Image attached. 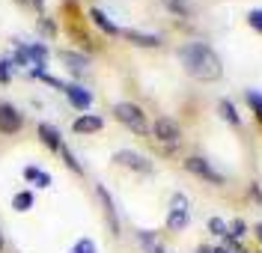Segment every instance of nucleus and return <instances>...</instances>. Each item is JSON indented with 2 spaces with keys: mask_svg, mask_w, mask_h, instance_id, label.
<instances>
[{
  "mask_svg": "<svg viewBox=\"0 0 262 253\" xmlns=\"http://www.w3.org/2000/svg\"><path fill=\"white\" fill-rule=\"evenodd\" d=\"M179 63L182 68L196 78V81H217L224 75V63L206 42H188L179 48Z\"/></svg>",
  "mask_w": 262,
  "mask_h": 253,
  "instance_id": "1",
  "label": "nucleus"
},
{
  "mask_svg": "<svg viewBox=\"0 0 262 253\" xmlns=\"http://www.w3.org/2000/svg\"><path fill=\"white\" fill-rule=\"evenodd\" d=\"M114 117H116V122H122V125H125L128 131H134V134H149V131H152V125H149L143 107L134 104V101H116Z\"/></svg>",
  "mask_w": 262,
  "mask_h": 253,
  "instance_id": "2",
  "label": "nucleus"
},
{
  "mask_svg": "<svg viewBox=\"0 0 262 253\" xmlns=\"http://www.w3.org/2000/svg\"><path fill=\"white\" fill-rule=\"evenodd\" d=\"M191 223V202L185 194H173L170 197V205H167V229L170 233H182L185 226Z\"/></svg>",
  "mask_w": 262,
  "mask_h": 253,
  "instance_id": "3",
  "label": "nucleus"
},
{
  "mask_svg": "<svg viewBox=\"0 0 262 253\" xmlns=\"http://www.w3.org/2000/svg\"><path fill=\"white\" fill-rule=\"evenodd\" d=\"M152 134H155V140L158 143H164V146H170V149H176L182 143V128L176 119L170 117H158L155 122H152Z\"/></svg>",
  "mask_w": 262,
  "mask_h": 253,
  "instance_id": "4",
  "label": "nucleus"
},
{
  "mask_svg": "<svg viewBox=\"0 0 262 253\" xmlns=\"http://www.w3.org/2000/svg\"><path fill=\"white\" fill-rule=\"evenodd\" d=\"M114 164H119V167H125V170H134V173H143V176L155 173V164L149 161L146 155H140V152H134V149L114 152Z\"/></svg>",
  "mask_w": 262,
  "mask_h": 253,
  "instance_id": "5",
  "label": "nucleus"
},
{
  "mask_svg": "<svg viewBox=\"0 0 262 253\" xmlns=\"http://www.w3.org/2000/svg\"><path fill=\"white\" fill-rule=\"evenodd\" d=\"M185 170L196 176V179H203V182H212V185H224V176L217 173V170L203 158V155H191V158H185Z\"/></svg>",
  "mask_w": 262,
  "mask_h": 253,
  "instance_id": "6",
  "label": "nucleus"
},
{
  "mask_svg": "<svg viewBox=\"0 0 262 253\" xmlns=\"http://www.w3.org/2000/svg\"><path fill=\"white\" fill-rule=\"evenodd\" d=\"M21 128H24V113L15 104L0 101V134H18Z\"/></svg>",
  "mask_w": 262,
  "mask_h": 253,
  "instance_id": "7",
  "label": "nucleus"
},
{
  "mask_svg": "<svg viewBox=\"0 0 262 253\" xmlns=\"http://www.w3.org/2000/svg\"><path fill=\"white\" fill-rule=\"evenodd\" d=\"M60 63H63L75 78H83L86 72H90V57L83 54V51H72V48H63L60 51Z\"/></svg>",
  "mask_w": 262,
  "mask_h": 253,
  "instance_id": "8",
  "label": "nucleus"
},
{
  "mask_svg": "<svg viewBox=\"0 0 262 253\" xmlns=\"http://www.w3.org/2000/svg\"><path fill=\"white\" fill-rule=\"evenodd\" d=\"M96 197L101 202V212H104V220H107V229L111 236H119V218H116V205H114V197L104 185H96Z\"/></svg>",
  "mask_w": 262,
  "mask_h": 253,
  "instance_id": "9",
  "label": "nucleus"
},
{
  "mask_svg": "<svg viewBox=\"0 0 262 253\" xmlns=\"http://www.w3.org/2000/svg\"><path fill=\"white\" fill-rule=\"evenodd\" d=\"M63 93H66V99H69V104H72L75 110L86 113V110L93 107V93H90L83 84H66Z\"/></svg>",
  "mask_w": 262,
  "mask_h": 253,
  "instance_id": "10",
  "label": "nucleus"
},
{
  "mask_svg": "<svg viewBox=\"0 0 262 253\" xmlns=\"http://www.w3.org/2000/svg\"><path fill=\"white\" fill-rule=\"evenodd\" d=\"M36 134H39V140H42L51 152H60V149H63V134H60V128H57V125H51V122H39Z\"/></svg>",
  "mask_w": 262,
  "mask_h": 253,
  "instance_id": "11",
  "label": "nucleus"
},
{
  "mask_svg": "<svg viewBox=\"0 0 262 253\" xmlns=\"http://www.w3.org/2000/svg\"><path fill=\"white\" fill-rule=\"evenodd\" d=\"M104 128V119L98 117V113H81V117L72 122V131L75 134H96Z\"/></svg>",
  "mask_w": 262,
  "mask_h": 253,
  "instance_id": "12",
  "label": "nucleus"
},
{
  "mask_svg": "<svg viewBox=\"0 0 262 253\" xmlns=\"http://www.w3.org/2000/svg\"><path fill=\"white\" fill-rule=\"evenodd\" d=\"M122 39H128L131 45H137V48H158L161 45V36H155V33H143V30H122Z\"/></svg>",
  "mask_w": 262,
  "mask_h": 253,
  "instance_id": "13",
  "label": "nucleus"
},
{
  "mask_svg": "<svg viewBox=\"0 0 262 253\" xmlns=\"http://www.w3.org/2000/svg\"><path fill=\"white\" fill-rule=\"evenodd\" d=\"M86 18H90V21H93V24H96V27H98V30H101L104 36H119V33H122V27H116L114 21L107 18V12H101L98 6H93Z\"/></svg>",
  "mask_w": 262,
  "mask_h": 253,
  "instance_id": "14",
  "label": "nucleus"
},
{
  "mask_svg": "<svg viewBox=\"0 0 262 253\" xmlns=\"http://www.w3.org/2000/svg\"><path fill=\"white\" fill-rule=\"evenodd\" d=\"M27 54H30L33 68H45V66H48L51 48L45 45V42H27Z\"/></svg>",
  "mask_w": 262,
  "mask_h": 253,
  "instance_id": "15",
  "label": "nucleus"
},
{
  "mask_svg": "<svg viewBox=\"0 0 262 253\" xmlns=\"http://www.w3.org/2000/svg\"><path fill=\"white\" fill-rule=\"evenodd\" d=\"M137 244L143 247V253H167L161 244V238H158V233H152V229H140L137 233Z\"/></svg>",
  "mask_w": 262,
  "mask_h": 253,
  "instance_id": "16",
  "label": "nucleus"
},
{
  "mask_svg": "<svg viewBox=\"0 0 262 253\" xmlns=\"http://www.w3.org/2000/svg\"><path fill=\"white\" fill-rule=\"evenodd\" d=\"M217 117L224 119L227 125H232V128H242V117H238L235 104H232L229 99H221V101H217Z\"/></svg>",
  "mask_w": 262,
  "mask_h": 253,
  "instance_id": "17",
  "label": "nucleus"
},
{
  "mask_svg": "<svg viewBox=\"0 0 262 253\" xmlns=\"http://www.w3.org/2000/svg\"><path fill=\"white\" fill-rule=\"evenodd\" d=\"M24 179L33 182L36 188H51V182H54L48 170H39V167H27V170H24Z\"/></svg>",
  "mask_w": 262,
  "mask_h": 253,
  "instance_id": "18",
  "label": "nucleus"
},
{
  "mask_svg": "<svg viewBox=\"0 0 262 253\" xmlns=\"http://www.w3.org/2000/svg\"><path fill=\"white\" fill-rule=\"evenodd\" d=\"M9 63H12V68H33V63H30V54H27V42H21V45H15V51H12V57H9Z\"/></svg>",
  "mask_w": 262,
  "mask_h": 253,
  "instance_id": "19",
  "label": "nucleus"
},
{
  "mask_svg": "<svg viewBox=\"0 0 262 253\" xmlns=\"http://www.w3.org/2000/svg\"><path fill=\"white\" fill-rule=\"evenodd\" d=\"M12 209L15 212H30L33 209V191H18L12 197Z\"/></svg>",
  "mask_w": 262,
  "mask_h": 253,
  "instance_id": "20",
  "label": "nucleus"
},
{
  "mask_svg": "<svg viewBox=\"0 0 262 253\" xmlns=\"http://www.w3.org/2000/svg\"><path fill=\"white\" fill-rule=\"evenodd\" d=\"M245 101H247V107L253 110V117L262 122V93H256V89H247V93H245Z\"/></svg>",
  "mask_w": 262,
  "mask_h": 253,
  "instance_id": "21",
  "label": "nucleus"
},
{
  "mask_svg": "<svg viewBox=\"0 0 262 253\" xmlns=\"http://www.w3.org/2000/svg\"><path fill=\"white\" fill-rule=\"evenodd\" d=\"M60 155H63V164H66L69 170H72V173H78V176H83V164L78 161V158H75V152L69 149V146H63V149H60Z\"/></svg>",
  "mask_w": 262,
  "mask_h": 253,
  "instance_id": "22",
  "label": "nucleus"
},
{
  "mask_svg": "<svg viewBox=\"0 0 262 253\" xmlns=\"http://www.w3.org/2000/svg\"><path fill=\"white\" fill-rule=\"evenodd\" d=\"M227 226H229V233H227V236H229V238H235V241H242V238L247 236V223H245V220H242V218L229 220Z\"/></svg>",
  "mask_w": 262,
  "mask_h": 253,
  "instance_id": "23",
  "label": "nucleus"
},
{
  "mask_svg": "<svg viewBox=\"0 0 262 253\" xmlns=\"http://www.w3.org/2000/svg\"><path fill=\"white\" fill-rule=\"evenodd\" d=\"M36 27H39V33L45 36V39H54V36H57V24H54V18H48V15L39 18V24H36Z\"/></svg>",
  "mask_w": 262,
  "mask_h": 253,
  "instance_id": "24",
  "label": "nucleus"
},
{
  "mask_svg": "<svg viewBox=\"0 0 262 253\" xmlns=\"http://www.w3.org/2000/svg\"><path fill=\"white\" fill-rule=\"evenodd\" d=\"M209 233L217 236V238H227V233H229L227 220H224V218H209Z\"/></svg>",
  "mask_w": 262,
  "mask_h": 253,
  "instance_id": "25",
  "label": "nucleus"
},
{
  "mask_svg": "<svg viewBox=\"0 0 262 253\" xmlns=\"http://www.w3.org/2000/svg\"><path fill=\"white\" fill-rule=\"evenodd\" d=\"M72 253H98V247H96L93 238H78L75 247H72Z\"/></svg>",
  "mask_w": 262,
  "mask_h": 253,
  "instance_id": "26",
  "label": "nucleus"
},
{
  "mask_svg": "<svg viewBox=\"0 0 262 253\" xmlns=\"http://www.w3.org/2000/svg\"><path fill=\"white\" fill-rule=\"evenodd\" d=\"M247 24H250L256 33H262V6H259V9H250V12H247Z\"/></svg>",
  "mask_w": 262,
  "mask_h": 253,
  "instance_id": "27",
  "label": "nucleus"
},
{
  "mask_svg": "<svg viewBox=\"0 0 262 253\" xmlns=\"http://www.w3.org/2000/svg\"><path fill=\"white\" fill-rule=\"evenodd\" d=\"M12 72H15V68H12L9 60H0V84H9V81H12Z\"/></svg>",
  "mask_w": 262,
  "mask_h": 253,
  "instance_id": "28",
  "label": "nucleus"
},
{
  "mask_svg": "<svg viewBox=\"0 0 262 253\" xmlns=\"http://www.w3.org/2000/svg\"><path fill=\"white\" fill-rule=\"evenodd\" d=\"M33 6H36V9H39V12H42V9H45V0H30Z\"/></svg>",
  "mask_w": 262,
  "mask_h": 253,
  "instance_id": "29",
  "label": "nucleus"
},
{
  "mask_svg": "<svg viewBox=\"0 0 262 253\" xmlns=\"http://www.w3.org/2000/svg\"><path fill=\"white\" fill-rule=\"evenodd\" d=\"M253 233H256V238L262 241V223H256V226H253Z\"/></svg>",
  "mask_w": 262,
  "mask_h": 253,
  "instance_id": "30",
  "label": "nucleus"
},
{
  "mask_svg": "<svg viewBox=\"0 0 262 253\" xmlns=\"http://www.w3.org/2000/svg\"><path fill=\"white\" fill-rule=\"evenodd\" d=\"M212 253H229V250L224 247V244H217V247H212Z\"/></svg>",
  "mask_w": 262,
  "mask_h": 253,
  "instance_id": "31",
  "label": "nucleus"
},
{
  "mask_svg": "<svg viewBox=\"0 0 262 253\" xmlns=\"http://www.w3.org/2000/svg\"><path fill=\"white\" fill-rule=\"evenodd\" d=\"M6 247V238H3V229H0V250Z\"/></svg>",
  "mask_w": 262,
  "mask_h": 253,
  "instance_id": "32",
  "label": "nucleus"
},
{
  "mask_svg": "<svg viewBox=\"0 0 262 253\" xmlns=\"http://www.w3.org/2000/svg\"><path fill=\"white\" fill-rule=\"evenodd\" d=\"M196 253H212V247H200Z\"/></svg>",
  "mask_w": 262,
  "mask_h": 253,
  "instance_id": "33",
  "label": "nucleus"
},
{
  "mask_svg": "<svg viewBox=\"0 0 262 253\" xmlns=\"http://www.w3.org/2000/svg\"><path fill=\"white\" fill-rule=\"evenodd\" d=\"M27 3H30V0H18V6H27Z\"/></svg>",
  "mask_w": 262,
  "mask_h": 253,
  "instance_id": "34",
  "label": "nucleus"
},
{
  "mask_svg": "<svg viewBox=\"0 0 262 253\" xmlns=\"http://www.w3.org/2000/svg\"><path fill=\"white\" fill-rule=\"evenodd\" d=\"M238 253H250V250H245V247H242V250H238Z\"/></svg>",
  "mask_w": 262,
  "mask_h": 253,
  "instance_id": "35",
  "label": "nucleus"
},
{
  "mask_svg": "<svg viewBox=\"0 0 262 253\" xmlns=\"http://www.w3.org/2000/svg\"><path fill=\"white\" fill-rule=\"evenodd\" d=\"M69 253H72V250H69Z\"/></svg>",
  "mask_w": 262,
  "mask_h": 253,
  "instance_id": "36",
  "label": "nucleus"
}]
</instances>
